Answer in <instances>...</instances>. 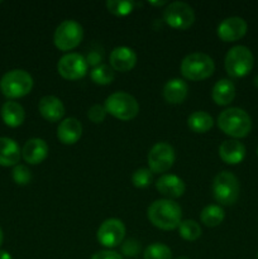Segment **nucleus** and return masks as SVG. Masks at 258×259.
<instances>
[{"mask_svg": "<svg viewBox=\"0 0 258 259\" xmlns=\"http://www.w3.org/2000/svg\"><path fill=\"white\" fill-rule=\"evenodd\" d=\"M219 156L228 164L240 163L245 157L244 144L237 139L224 141L219 147Z\"/></svg>", "mask_w": 258, "mask_h": 259, "instance_id": "6ab92c4d", "label": "nucleus"}, {"mask_svg": "<svg viewBox=\"0 0 258 259\" xmlns=\"http://www.w3.org/2000/svg\"><path fill=\"white\" fill-rule=\"evenodd\" d=\"M101 60H103V56H101L98 51H91V52L88 55V57H86V62H88V65L94 66V67L100 65Z\"/></svg>", "mask_w": 258, "mask_h": 259, "instance_id": "f704fd0d", "label": "nucleus"}, {"mask_svg": "<svg viewBox=\"0 0 258 259\" xmlns=\"http://www.w3.org/2000/svg\"><path fill=\"white\" fill-rule=\"evenodd\" d=\"M211 98L217 105H229L235 98V86L229 78H222L214 85L211 91Z\"/></svg>", "mask_w": 258, "mask_h": 259, "instance_id": "5701e85b", "label": "nucleus"}, {"mask_svg": "<svg viewBox=\"0 0 258 259\" xmlns=\"http://www.w3.org/2000/svg\"><path fill=\"white\" fill-rule=\"evenodd\" d=\"M0 4H2V2H0Z\"/></svg>", "mask_w": 258, "mask_h": 259, "instance_id": "79ce46f5", "label": "nucleus"}, {"mask_svg": "<svg viewBox=\"0 0 258 259\" xmlns=\"http://www.w3.org/2000/svg\"><path fill=\"white\" fill-rule=\"evenodd\" d=\"M3 240H4V234H3V230L2 228H0V247H2L3 244Z\"/></svg>", "mask_w": 258, "mask_h": 259, "instance_id": "4c0bfd02", "label": "nucleus"}, {"mask_svg": "<svg viewBox=\"0 0 258 259\" xmlns=\"http://www.w3.org/2000/svg\"><path fill=\"white\" fill-rule=\"evenodd\" d=\"M105 5L111 14L124 17L133 12L136 3L131 2V0H119V2L118 0H108Z\"/></svg>", "mask_w": 258, "mask_h": 259, "instance_id": "c85d7f7f", "label": "nucleus"}, {"mask_svg": "<svg viewBox=\"0 0 258 259\" xmlns=\"http://www.w3.org/2000/svg\"><path fill=\"white\" fill-rule=\"evenodd\" d=\"M163 19L175 29H187L195 22L194 9L184 2L168 3L163 12Z\"/></svg>", "mask_w": 258, "mask_h": 259, "instance_id": "1a4fd4ad", "label": "nucleus"}, {"mask_svg": "<svg viewBox=\"0 0 258 259\" xmlns=\"http://www.w3.org/2000/svg\"><path fill=\"white\" fill-rule=\"evenodd\" d=\"M156 189L167 199H177L184 195L186 186L182 179L176 175H162L156 181Z\"/></svg>", "mask_w": 258, "mask_h": 259, "instance_id": "2eb2a0df", "label": "nucleus"}, {"mask_svg": "<svg viewBox=\"0 0 258 259\" xmlns=\"http://www.w3.org/2000/svg\"><path fill=\"white\" fill-rule=\"evenodd\" d=\"M225 70L232 77H243L253 67V55L245 46H234L225 56Z\"/></svg>", "mask_w": 258, "mask_h": 259, "instance_id": "0eeeda50", "label": "nucleus"}, {"mask_svg": "<svg viewBox=\"0 0 258 259\" xmlns=\"http://www.w3.org/2000/svg\"><path fill=\"white\" fill-rule=\"evenodd\" d=\"M176 259H190V258H187V257H179V258H176Z\"/></svg>", "mask_w": 258, "mask_h": 259, "instance_id": "58836bf2", "label": "nucleus"}, {"mask_svg": "<svg viewBox=\"0 0 258 259\" xmlns=\"http://www.w3.org/2000/svg\"><path fill=\"white\" fill-rule=\"evenodd\" d=\"M33 88V78L27 71L12 70L0 80V90L8 99H19L28 95Z\"/></svg>", "mask_w": 258, "mask_h": 259, "instance_id": "39448f33", "label": "nucleus"}, {"mask_svg": "<svg viewBox=\"0 0 258 259\" xmlns=\"http://www.w3.org/2000/svg\"><path fill=\"white\" fill-rule=\"evenodd\" d=\"M187 125L195 133H206L214 125V120L206 111H194L187 119Z\"/></svg>", "mask_w": 258, "mask_h": 259, "instance_id": "b1692460", "label": "nucleus"}, {"mask_svg": "<svg viewBox=\"0 0 258 259\" xmlns=\"http://www.w3.org/2000/svg\"><path fill=\"white\" fill-rule=\"evenodd\" d=\"M88 62L82 55L67 53L62 56L57 63V71L66 80H80L88 73Z\"/></svg>", "mask_w": 258, "mask_h": 259, "instance_id": "f8f14e48", "label": "nucleus"}, {"mask_svg": "<svg viewBox=\"0 0 258 259\" xmlns=\"http://www.w3.org/2000/svg\"><path fill=\"white\" fill-rule=\"evenodd\" d=\"M20 156H22V151L14 139L0 137V166H17Z\"/></svg>", "mask_w": 258, "mask_h": 259, "instance_id": "aec40b11", "label": "nucleus"}, {"mask_svg": "<svg viewBox=\"0 0 258 259\" xmlns=\"http://www.w3.org/2000/svg\"><path fill=\"white\" fill-rule=\"evenodd\" d=\"M218 126L227 136L233 138H244L252 129V120L247 111L240 108H229L218 116Z\"/></svg>", "mask_w": 258, "mask_h": 259, "instance_id": "f03ea898", "label": "nucleus"}, {"mask_svg": "<svg viewBox=\"0 0 258 259\" xmlns=\"http://www.w3.org/2000/svg\"><path fill=\"white\" fill-rule=\"evenodd\" d=\"M105 110L119 120L128 121L136 118L139 113V104L131 94L118 91L109 95L105 100Z\"/></svg>", "mask_w": 258, "mask_h": 259, "instance_id": "20e7f679", "label": "nucleus"}, {"mask_svg": "<svg viewBox=\"0 0 258 259\" xmlns=\"http://www.w3.org/2000/svg\"><path fill=\"white\" fill-rule=\"evenodd\" d=\"M0 259H13L7 250H0Z\"/></svg>", "mask_w": 258, "mask_h": 259, "instance_id": "c9c22d12", "label": "nucleus"}, {"mask_svg": "<svg viewBox=\"0 0 258 259\" xmlns=\"http://www.w3.org/2000/svg\"><path fill=\"white\" fill-rule=\"evenodd\" d=\"M212 195L220 205L230 206L239 197V182L232 172L223 171L212 181Z\"/></svg>", "mask_w": 258, "mask_h": 259, "instance_id": "423d86ee", "label": "nucleus"}, {"mask_svg": "<svg viewBox=\"0 0 258 259\" xmlns=\"http://www.w3.org/2000/svg\"><path fill=\"white\" fill-rule=\"evenodd\" d=\"M149 4L156 5V7H162V5L168 4V3H167V2H149Z\"/></svg>", "mask_w": 258, "mask_h": 259, "instance_id": "e433bc0d", "label": "nucleus"}, {"mask_svg": "<svg viewBox=\"0 0 258 259\" xmlns=\"http://www.w3.org/2000/svg\"><path fill=\"white\" fill-rule=\"evenodd\" d=\"M152 181H153V172L146 167L136 169L132 176V182L137 189H146L152 184Z\"/></svg>", "mask_w": 258, "mask_h": 259, "instance_id": "c756f323", "label": "nucleus"}, {"mask_svg": "<svg viewBox=\"0 0 258 259\" xmlns=\"http://www.w3.org/2000/svg\"><path fill=\"white\" fill-rule=\"evenodd\" d=\"M82 134V125L76 118H66L58 124L57 137L61 143L71 146L78 142Z\"/></svg>", "mask_w": 258, "mask_h": 259, "instance_id": "a211bd4d", "label": "nucleus"}, {"mask_svg": "<svg viewBox=\"0 0 258 259\" xmlns=\"http://www.w3.org/2000/svg\"><path fill=\"white\" fill-rule=\"evenodd\" d=\"M125 237V225L119 219H106L99 227L96 238L105 248H115L121 244Z\"/></svg>", "mask_w": 258, "mask_h": 259, "instance_id": "9b49d317", "label": "nucleus"}, {"mask_svg": "<svg viewBox=\"0 0 258 259\" xmlns=\"http://www.w3.org/2000/svg\"><path fill=\"white\" fill-rule=\"evenodd\" d=\"M83 38V29L78 22L73 19L63 20L56 28L53 42L61 51H71L77 47Z\"/></svg>", "mask_w": 258, "mask_h": 259, "instance_id": "6e6552de", "label": "nucleus"}, {"mask_svg": "<svg viewBox=\"0 0 258 259\" xmlns=\"http://www.w3.org/2000/svg\"><path fill=\"white\" fill-rule=\"evenodd\" d=\"M149 222L162 230H174L181 224L182 210L177 202L169 199L156 200L147 210Z\"/></svg>", "mask_w": 258, "mask_h": 259, "instance_id": "f257e3e1", "label": "nucleus"}, {"mask_svg": "<svg viewBox=\"0 0 258 259\" xmlns=\"http://www.w3.org/2000/svg\"><path fill=\"white\" fill-rule=\"evenodd\" d=\"M189 86L181 78H172L167 81L163 88V98L169 104H181L187 98Z\"/></svg>", "mask_w": 258, "mask_h": 259, "instance_id": "412c9836", "label": "nucleus"}, {"mask_svg": "<svg viewBox=\"0 0 258 259\" xmlns=\"http://www.w3.org/2000/svg\"><path fill=\"white\" fill-rule=\"evenodd\" d=\"M179 234L182 239L187 240V242H194V240L199 239L201 235V228H200L199 223H196L195 220H184L179 225Z\"/></svg>", "mask_w": 258, "mask_h": 259, "instance_id": "a878e982", "label": "nucleus"}, {"mask_svg": "<svg viewBox=\"0 0 258 259\" xmlns=\"http://www.w3.org/2000/svg\"><path fill=\"white\" fill-rule=\"evenodd\" d=\"M13 180L15 181V184L18 185H28L32 180V174H30L29 168L23 164H17V166L13 168Z\"/></svg>", "mask_w": 258, "mask_h": 259, "instance_id": "7c9ffc66", "label": "nucleus"}, {"mask_svg": "<svg viewBox=\"0 0 258 259\" xmlns=\"http://www.w3.org/2000/svg\"><path fill=\"white\" fill-rule=\"evenodd\" d=\"M257 259H258V254H257Z\"/></svg>", "mask_w": 258, "mask_h": 259, "instance_id": "a19ab883", "label": "nucleus"}, {"mask_svg": "<svg viewBox=\"0 0 258 259\" xmlns=\"http://www.w3.org/2000/svg\"><path fill=\"white\" fill-rule=\"evenodd\" d=\"M144 259H172V252L169 247L163 243H153L148 245L143 253Z\"/></svg>", "mask_w": 258, "mask_h": 259, "instance_id": "cd10ccee", "label": "nucleus"}, {"mask_svg": "<svg viewBox=\"0 0 258 259\" xmlns=\"http://www.w3.org/2000/svg\"><path fill=\"white\" fill-rule=\"evenodd\" d=\"M247 22L240 17H229L218 25V35L224 42H235L245 35Z\"/></svg>", "mask_w": 258, "mask_h": 259, "instance_id": "ddd939ff", "label": "nucleus"}, {"mask_svg": "<svg viewBox=\"0 0 258 259\" xmlns=\"http://www.w3.org/2000/svg\"><path fill=\"white\" fill-rule=\"evenodd\" d=\"M38 110H39L40 115L51 123L61 120L65 115V105L61 99L53 95L43 96L38 104Z\"/></svg>", "mask_w": 258, "mask_h": 259, "instance_id": "f3484780", "label": "nucleus"}, {"mask_svg": "<svg viewBox=\"0 0 258 259\" xmlns=\"http://www.w3.org/2000/svg\"><path fill=\"white\" fill-rule=\"evenodd\" d=\"M215 63L210 56L201 52L190 53L182 60L181 73L191 81H201L214 73Z\"/></svg>", "mask_w": 258, "mask_h": 259, "instance_id": "7ed1b4c3", "label": "nucleus"}, {"mask_svg": "<svg viewBox=\"0 0 258 259\" xmlns=\"http://www.w3.org/2000/svg\"><path fill=\"white\" fill-rule=\"evenodd\" d=\"M91 259H123V257L114 250H100L96 252Z\"/></svg>", "mask_w": 258, "mask_h": 259, "instance_id": "72a5a7b5", "label": "nucleus"}, {"mask_svg": "<svg viewBox=\"0 0 258 259\" xmlns=\"http://www.w3.org/2000/svg\"><path fill=\"white\" fill-rule=\"evenodd\" d=\"M88 116L93 123H101V121H104V119L106 116L105 106L100 105V104H95V105H93L89 109Z\"/></svg>", "mask_w": 258, "mask_h": 259, "instance_id": "473e14b6", "label": "nucleus"}, {"mask_svg": "<svg viewBox=\"0 0 258 259\" xmlns=\"http://www.w3.org/2000/svg\"><path fill=\"white\" fill-rule=\"evenodd\" d=\"M141 252V243L134 238H129L121 244V253L126 257H137Z\"/></svg>", "mask_w": 258, "mask_h": 259, "instance_id": "2f4dec72", "label": "nucleus"}, {"mask_svg": "<svg viewBox=\"0 0 258 259\" xmlns=\"http://www.w3.org/2000/svg\"><path fill=\"white\" fill-rule=\"evenodd\" d=\"M225 218V212L223 210V207H220L219 205H207L202 209L201 214H200V219L201 223H204V225L209 228L218 227L223 223Z\"/></svg>", "mask_w": 258, "mask_h": 259, "instance_id": "393cba45", "label": "nucleus"}, {"mask_svg": "<svg viewBox=\"0 0 258 259\" xmlns=\"http://www.w3.org/2000/svg\"><path fill=\"white\" fill-rule=\"evenodd\" d=\"M91 80L98 85H109L115 77L114 70L108 65H99L90 72Z\"/></svg>", "mask_w": 258, "mask_h": 259, "instance_id": "bb28decb", "label": "nucleus"}, {"mask_svg": "<svg viewBox=\"0 0 258 259\" xmlns=\"http://www.w3.org/2000/svg\"><path fill=\"white\" fill-rule=\"evenodd\" d=\"M22 156L27 163L39 164L48 156V144L40 138H32L25 142L22 149Z\"/></svg>", "mask_w": 258, "mask_h": 259, "instance_id": "dca6fc26", "label": "nucleus"}, {"mask_svg": "<svg viewBox=\"0 0 258 259\" xmlns=\"http://www.w3.org/2000/svg\"><path fill=\"white\" fill-rule=\"evenodd\" d=\"M110 67L114 71L126 72L131 71L137 63V53L126 46L115 47L110 53Z\"/></svg>", "mask_w": 258, "mask_h": 259, "instance_id": "4468645a", "label": "nucleus"}, {"mask_svg": "<svg viewBox=\"0 0 258 259\" xmlns=\"http://www.w3.org/2000/svg\"><path fill=\"white\" fill-rule=\"evenodd\" d=\"M257 156H258V148H257Z\"/></svg>", "mask_w": 258, "mask_h": 259, "instance_id": "ea45409f", "label": "nucleus"}, {"mask_svg": "<svg viewBox=\"0 0 258 259\" xmlns=\"http://www.w3.org/2000/svg\"><path fill=\"white\" fill-rule=\"evenodd\" d=\"M2 119L10 128H17L22 125L25 119V111L23 106L17 101H5L2 106Z\"/></svg>", "mask_w": 258, "mask_h": 259, "instance_id": "4be33fe9", "label": "nucleus"}, {"mask_svg": "<svg viewBox=\"0 0 258 259\" xmlns=\"http://www.w3.org/2000/svg\"><path fill=\"white\" fill-rule=\"evenodd\" d=\"M175 159H176V154H175L174 147L166 142H159V143L154 144L147 157L149 169L153 174L167 172L172 167Z\"/></svg>", "mask_w": 258, "mask_h": 259, "instance_id": "9d476101", "label": "nucleus"}]
</instances>
